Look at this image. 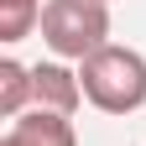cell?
<instances>
[{"instance_id":"obj_4","label":"cell","mask_w":146,"mask_h":146,"mask_svg":"<svg viewBox=\"0 0 146 146\" xmlns=\"http://www.w3.org/2000/svg\"><path fill=\"white\" fill-rule=\"evenodd\" d=\"M31 99H36V110L73 115L78 99H84V84H78V73H68L63 63H36L31 68Z\"/></svg>"},{"instance_id":"obj_5","label":"cell","mask_w":146,"mask_h":146,"mask_svg":"<svg viewBox=\"0 0 146 146\" xmlns=\"http://www.w3.org/2000/svg\"><path fill=\"white\" fill-rule=\"evenodd\" d=\"M26 94H31V68H21L16 58H5L0 63V115L5 120H16V115H26Z\"/></svg>"},{"instance_id":"obj_3","label":"cell","mask_w":146,"mask_h":146,"mask_svg":"<svg viewBox=\"0 0 146 146\" xmlns=\"http://www.w3.org/2000/svg\"><path fill=\"white\" fill-rule=\"evenodd\" d=\"M0 146H78L68 115H52V110H31V115H16L11 131L0 136Z\"/></svg>"},{"instance_id":"obj_1","label":"cell","mask_w":146,"mask_h":146,"mask_svg":"<svg viewBox=\"0 0 146 146\" xmlns=\"http://www.w3.org/2000/svg\"><path fill=\"white\" fill-rule=\"evenodd\" d=\"M78 84L84 99L104 110V115H131V110L146 104V58L136 47H99L94 58L78 63Z\"/></svg>"},{"instance_id":"obj_2","label":"cell","mask_w":146,"mask_h":146,"mask_svg":"<svg viewBox=\"0 0 146 146\" xmlns=\"http://www.w3.org/2000/svg\"><path fill=\"white\" fill-rule=\"evenodd\" d=\"M42 42L58 58H94L110 47V0H47L42 5Z\"/></svg>"},{"instance_id":"obj_6","label":"cell","mask_w":146,"mask_h":146,"mask_svg":"<svg viewBox=\"0 0 146 146\" xmlns=\"http://www.w3.org/2000/svg\"><path fill=\"white\" fill-rule=\"evenodd\" d=\"M31 21H42V0H0V42H21Z\"/></svg>"}]
</instances>
